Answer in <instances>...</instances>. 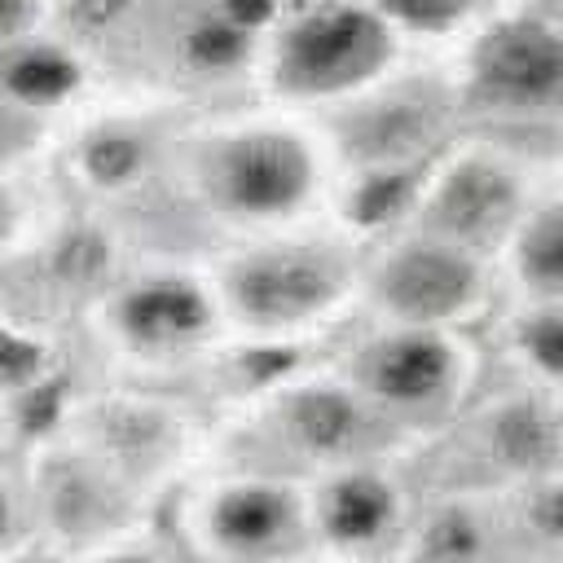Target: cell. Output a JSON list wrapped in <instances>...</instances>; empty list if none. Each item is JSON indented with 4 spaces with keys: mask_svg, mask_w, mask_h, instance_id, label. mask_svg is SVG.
I'll return each mask as SVG.
<instances>
[{
    "mask_svg": "<svg viewBox=\"0 0 563 563\" xmlns=\"http://www.w3.org/2000/svg\"><path fill=\"white\" fill-rule=\"evenodd\" d=\"M519 343H523V352L532 356V365H541L545 374L563 378V308L532 312V317L519 325Z\"/></svg>",
    "mask_w": 563,
    "mask_h": 563,
    "instance_id": "18",
    "label": "cell"
},
{
    "mask_svg": "<svg viewBox=\"0 0 563 563\" xmlns=\"http://www.w3.org/2000/svg\"><path fill=\"white\" fill-rule=\"evenodd\" d=\"M123 563H132V559H123Z\"/></svg>",
    "mask_w": 563,
    "mask_h": 563,
    "instance_id": "24",
    "label": "cell"
},
{
    "mask_svg": "<svg viewBox=\"0 0 563 563\" xmlns=\"http://www.w3.org/2000/svg\"><path fill=\"white\" fill-rule=\"evenodd\" d=\"M479 295V268L471 251L427 238L400 246L378 268V299L409 325H435L466 312Z\"/></svg>",
    "mask_w": 563,
    "mask_h": 563,
    "instance_id": "5",
    "label": "cell"
},
{
    "mask_svg": "<svg viewBox=\"0 0 563 563\" xmlns=\"http://www.w3.org/2000/svg\"><path fill=\"white\" fill-rule=\"evenodd\" d=\"M44 0H0V48L13 40H26L40 22Z\"/></svg>",
    "mask_w": 563,
    "mask_h": 563,
    "instance_id": "19",
    "label": "cell"
},
{
    "mask_svg": "<svg viewBox=\"0 0 563 563\" xmlns=\"http://www.w3.org/2000/svg\"><path fill=\"white\" fill-rule=\"evenodd\" d=\"M493 435H497V449L519 466H541L554 457V427L537 405H510L497 418Z\"/></svg>",
    "mask_w": 563,
    "mask_h": 563,
    "instance_id": "14",
    "label": "cell"
},
{
    "mask_svg": "<svg viewBox=\"0 0 563 563\" xmlns=\"http://www.w3.org/2000/svg\"><path fill=\"white\" fill-rule=\"evenodd\" d=\"M400 48V26L374 0H308L273 35V84L290 97H343L374 84Z\"/></svg>",
    "mask_w": 563,
    "mask_h": 563,
    "instance_id": "1",
    "label": "cell"
},
{
    "mask_svg": "<svg viewBox=\"0 0 563 563\" xmlns=\"http://www.w3.org/2000/svg\"><path fill=\"white\" fill-rule=\"evenodd\" d=\"M119 330L141 347H176L194 343L211 325L207 295L185 277H154L132 286L119 299Z\"/></svg>",
    "mask_w": 563,
    "mask_h": 563,
    "instance_id": "8",
    "label": "cell"
},
{
    "mask_svg": "<svg viewBox=\"0 0 563 563\" xmlns=\"http://www.w3.org/2000/svg\"><path fill=\"white\" fill-rule=\"evenodd\" d=\"M545 519H550L554 528H563V493H554V497L545 501Z\"/></svg>",
    "mask_w": 563,
    "mask_h": 563,
    "instance_id": "20",
    "label": "cell"
},
{
    "mask_svg": "<svg viewBox=\"0 0 563 563\" xmlns=\"http://www.w3.org/2000/svg\"><path fill=\"white\" fill-rule=\"evenodd\" d=\"M286 422L295 431V440L312 453H339L361 435V409L347 391L334 387H308L290 400Z\"/></svg>",
    "mask_w": 563,
    "mask_h": 563,
    "instance_id": "10",
    "label": "cell"
},
{
    "mask_svg": "<svg viewBox=\"0 0 563 563\" xmlns=\"http://www.w3.org/2000/svg\"><path fill=\"white\" fill-rule=\"evenodd\" d=\"M312 189V154L299 136L282 128H246L224 136L207 154V194L216 207L273 220L295 211Z\"/></svg>",
    "mask_w": 563,
    "mask_h": 563,
    "instance_id": "3",
    "label": "cell"
},
{
    "mask_svg": "<svg viewBox=\"0 0 563 563\" xmlns=\"http://www.w3.org/2000/svg\"><path fill=\"white\" fill-rule=\"evenodd\" d=\"M400 31H413V26H422V31H440V26H453V22H462V18H471V9L479 4V0H374Z\"/></svg>",
    "mask_w": 563,
    "mask_h": 563,
    "instance_id": "16",
    "label": "cell"
},
{
    "mask_svg": "<svg viewBox=\"0 0 563 563\" xmlns=\"http://www.w3.org/2000/svg\"><path fill=\"white\" fill-rule=\"evenodd\" d=\"M343 295V264L317 246H273L229 273L233 308L255 325H295Z\"/></svg>",
    "mask_w": 563,
    "mask_h": 563,
    "instance_id": "4",
    "label": "cell"
},
{
    "mask_svg": "<svg viewBox=\"0 0 563 563\" xmlns=\"http://www.w3.org/2000/svg\"><path fill=\"white\" fill-rule=\"evenodd\" d=\"M4 532H9V510H4V501H0V541H4Z\"/></svg>",
    "mask_w": 563,
    "mask_h": 563,
    "instance_id": "23",
    "label": "cell"
},
{
    "mask_svg": "<svg viewBox=\"0 0 563 563\" xmlns=\"http://www.w3.org/2000/svg\"><path fill=\"white\" fill-rule=\"evenodd\" d=\"M475 550H479V532L462 510L440 515L431 523L427 541H422V559L427 563H466V559H475Z\"/></svg>",
    "mask_w": 563,
    "mask_h": 563,
    "instance_id": "17",
    "label": "cell"
},
{
    "mask_svg": "<svg viewBox=\"0 0 563 563\" xmlns=\"http://www.w3.org/2000/svg\"><path fill=\"white\" fill-rule=\"evenodd\" d=\"M391 519V493L374 475H352L325 497V528L334 541H369Z\"/></svg>",
    "mask_w": 563,
    "mask_h": 563,
    "instance_id": "12",
    "label": "cell"
},
{
    "mask_svg": "<svg viewBox=\"0 0 563 563\" xmlns=\"http://www.w3.org/2000/svg\"><path fill=\"white\" fill-rule=\"evenodd\" d=\"M471 92L497 110L563 106V26L541 13L493 18L471 48Z\"/></svg>",
    "mask_w": 563,
    "mask_h": 563,
    "instance_id": "2",
    "label": "cell"
},
{
    "mask_svg": "<svg viewBox=\"0 0 563 563\" xmlns=\"http://www.w3.org/2000/svg\"><path fill=\"white\" fill-rule=\"evenodd\" d=\"M519 273L532 290L563 299V202L537 211L519 233Z\"/></svg>",
    "mask_w": 563,
    "mask_h": 563,
    "instance_id": "13",
    "label": "cell"
},
{
    "mask_svg": "<svg viewBox=\"0 0 563 563\" xmlns=\"http://www.w3.org/2000/svg\"><path fill=\"white\" fill-rule=\"evenodd\" d=\"M9 229H13V207H9V198L0 194V242L9 238Z\"/></svg>",
    "mask_w": 563,
    "mask_h": 563,
    "instance_id": "21",
    "label": "cell"
},
{
    "mask_svg": "<svg viewBox=\"0 0 563 563\" xmlns=\"http://www.w3.org/2000/svg\"><path fill=\"white\" fill-rule=\"evenodd\" d=\"M13 150V128H9V119H4V110H0V158Z\"/></svg>",
    "mask_w": 563,
    "mask_h": 563,
    "instance_id": "22",
    "label": "cell"
},
{
    "mask_svg": "<svg viewBox=\"0 0 563 563\" xmlns=\"http://www.w3.org/2000/svg\"><path fill=\"white\" fill-rule=\"evenodd\" d=\"M519 216V185L515 176L493 158H462L444 172L431 198V224L440 242H453L462 251L506 233Z\"/></svg>",
    "mask_w": 563,
    "mask_h": 563,
    "instance_id": "6",
    "label": "cell"
},
{
    "mask_svg": "<svg viewBox=\"0 0 563 563\" xmlns=\"http://www.w3.org/2000/svg\"><path fill=\"white\" fill-rule=\"evenodd\" d=\"M290 515L295 510L277 488H233L216 506V537L238 550H260L290 528Z\"/></svg>",
    "mask_w": 563,
    "mask_h": 563,
    "instance_id": "11",
    "label": "cell"
},
{
    "mask_svg": "<svg viewBox=\"0 0 563 563\" xmlns=\"http://www.w3.org/2000/svg\"><path fill=\"white\" fill-rule=\"evenodd\" d=\"M141 163H145V150L128 132H97L84 145V172L97 185H123V180H132L141 172Z\"/></svg>",
    "mask_w": 563,
    "mask_h": 563,
    "instance_id": "15",
    "label": "cell"
},
{
    "mask_svg": "<svg viewBox=\"0 0 563 563\" xmlns=\"http://www.w3.org/2000/svg\"><path fill=\"white\" fill-rule=\"evenodd\" d=\"M79 88V62L44 40H13L0 48V97L13 106H57Z\"/></svg>",
    "mask_w": 563,
    "mask_h": 563,
    "instance_id": "9",
    "label": "cell"
},
{
    "mask_svg": "<svg viewBox=\"0 0 563 563\" xmlns=\"http://www.w3.org/2000/svg\"><path fill=\"white\" fill-rule=\"evenodd\" d=\"M361 378H365L369 396H378L383 405L422 409V405H435L453 387L457 352L431 325H409L369 347Z\"/></svg>",
    "mask_w": 563,
    "mask_h": 563,
    "instance_id": "7",
    "label": "cell"
}]
</instances>
